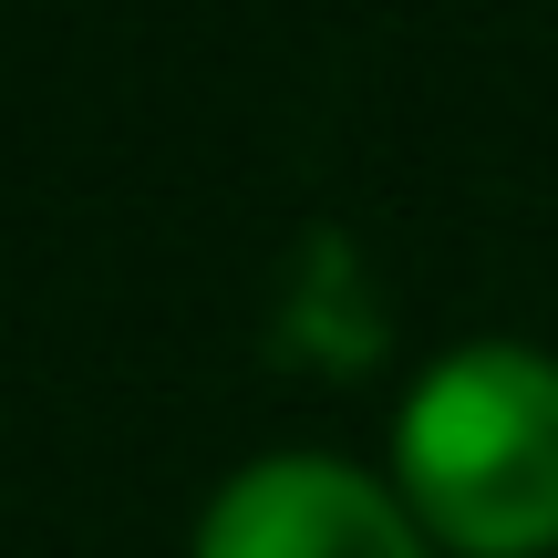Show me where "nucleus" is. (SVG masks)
<instances>
[{
	"mask_svg": "<svg viewBox=\"0 0 558 558\" xmlns=\"http://www.w3.org/2000/svg\"><path fill=\"white\" fill-rule=\"evenodd\" d=\"M403 486L465 558L558 548V373L518 341H476L403 403Z\"/></svg>",
	"mask_w": 558,
	"mask_h": 558,
	"instance_id": "f257e3e1",
	"label": "nucleus"
},
{
	"mask_svg": "<svg viewBox=\"0 0 558 558\" xmlns=\"http://www.w3.org/2000/svg\"><path fill=\"white\" fill-rule=\"evenodd\" d=\"M197 558H424L403 507L331 456H269L207 507Z\"/></svg>",
	"mask_w": 558,
	"mask_h": 558,
	"instance_id": "f03ea898",
	"label": "nucleus"
}]
</instances>
